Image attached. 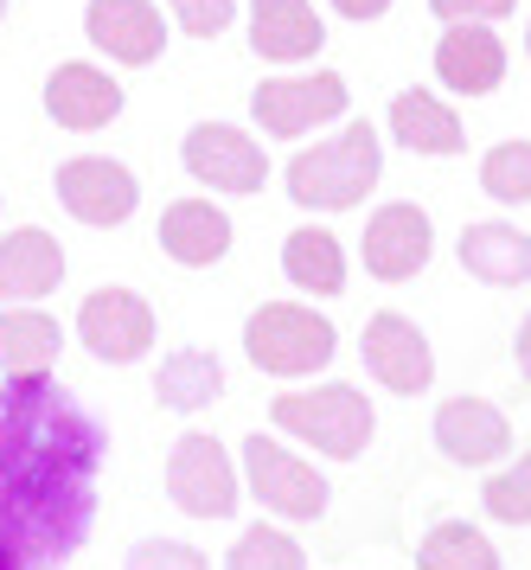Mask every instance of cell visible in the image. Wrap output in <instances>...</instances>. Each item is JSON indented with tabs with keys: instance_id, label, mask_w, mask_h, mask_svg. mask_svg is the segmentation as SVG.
I'll return each instance as SVG.
<instances>
[{
	"instance_id": "1",
	"label": "cell",
	"mask_w": 531,
	"mask_h": 570,
	"mask_svg": "<svg viewBox=\"0 0 531 570\" xmlns=\"http://www.w3.org/2000/svg\"><path fill=\"white\" fill-rule=\"evenodd\" d=\"M109 430L58 379H0V570H65L97 525Z\"/></svg>"
},
{
	"instance_id": "2",
	"label": "cell",
	"mask_w": 531,
	"mask_h": 570,
	"mask_svg": "<svg viewBox=\"0 0 531 570\" xmlns=\"http://www.w3.org/2000/svg\"><path fill=\"white\" fill-rule=\"evenodd\" d=\"M384 174V148L372 122H346L333 141H314L288 160V199L302 212H353L372 199Z\"/></svg>"
},
{
	"instance_id": "3",
	"label": "cell",
	"mask_w": 531,
	"mask_h": 570,
	"mask_svg": "<svg viewBox=\"0 0 531 570\" xmlns=\"http://www.w3.org/2000/svg\"><path fill=\"white\" fill-rule=\"evenodd\" d=\"M269 423L282 436L321 449L333 462H358L378 436V411L365 404L358 385H314V391H282L269 397Z\"/></svg>"
},
{
	"instance_id": "4",
	"label": "cell",
	"mask_w": 531,
	"mask_h": 570,
	"mask_svg": "<svg viewBox=\"0 0 531 570\" xmlns=\"http://www.w3.org/2000/svg\"><path fill=\"white\" fill-rule=\"evenodd\" d=\"M244 353L269 379H314L340 353V327H333L327 314L302 308V302H263L244 321Z\"/></svg>"
},
{
	"instance_id": "5",
	"label": "cell",
	"mask_w": 531,
	"mask_h": 570,
	"mask_svg": "<svg viewBox=\"0 0 531 570\" xmlns=\"http://www.w3.org/2000/svg\"><path fill=\"white\" fill-rule=\"evenodd\" d=\"M244 481H250L256 507L263 513L288 519V525H314V519H327V474L307 462V455H295V449H282L276 436H244Z\"/></svg>"
},
{
	"instance_id": "6",
	"label": "cell",
	"mask_w": 531,
	"mask_h": 570,
	"mask_svg": "<svg viewBox=\"0 0 531 570\" xmlns=\"http://www.w3.org/2000/svg\"><path fill=\"white\" fill-rule=\"evenodd\" d=\"M179 160L199 186L230 193V199H250V193L269 186V148L237 122H193L186 141H179Z\"/></svg>"
},
{
	"instance_id": "7",
	"label": "cell",
	"mask_w": 531,
	"mask_h": 570,
	"mask_svg": "<svg viewBox=\"0 0 531 570\" xmlns=\"http://www.w3.org/2000/svg\"><path fill=\"white\" fill-rule=\"evenodd\" d=\"M237 493H244V481H237V468H230L218 436L186 430L167 449V500L186 519H230L237 513Z\"/></svg>"
},
{
	"instance_id": "8",
	"label": "cell",
	"mask_w": 531,
	"mask_h": 570,
	"mask_svg": "<svg viewBox=\"0 0 531 570\" xmlns=\"http://www.w3.org/2000/svg\"><path fill=\"white\" fill-rule=\"evenodd\" d=\"M250 116L269 141H302L321 122L346 116V78L340 71H307V78H263L250 90Z\"/></svg>"
},
{
	"instance_id": "9",
	"label": "cell",
	"mask_w": 531,
	"mask_h": 570,
	"mask_svg": "<svg viewBox=\"0 0 531 570\" xmlns=\"http://www.w3.org/2000/svg\"><path fill=\"white\" fill-rule=\"evenodd\" d=\"M51 193H58V206L71 212L77 225H90V232L128 225V218H135V206H141V180L128 174L122 160H109V155H71V160H58Z\"/></svg>"
},
{
	"instance_id": "10",
	"label": "cell",
	"mask_w": 531,
	"mask_h": 570,
	"mask_svg": "<svg viewBox=\"0 0 531 570\" xmlns=\"http://www.w3.org/2000/svg\"><path fill=\"white\" fill-rule=\"evenodd\" d=\"M154 334H160V321H154L148 295H135L122 283L90 288L83 308H77V340L102 365H135L141 353H154Z\"/></svg>"
},
{
	"instance_id": "11",
	"label": "cell",
	"mask_w": 531,
	"mask_h": 570,
	"mask_svg": "<svg viewBox=\"0 0 531 570\" xmlns=\"http://www.w3.org/2000/svg\"><path fill=\"white\" fill-rule=\"evenodd\" d=\"M358 360H365V372H372L384 391H397V397H416V391L435 385L430 340H423V327H416L410 314H397V308H378L372 321H365Z\"/></svg>"
},
{
	"instance_id": "12",
	"label": "cell",
	"mask_w": 531,
	"mask_h": 570,
	"mask_svg": "<svg viewBox=\"0 0 531 570\" xmlns=\"http://www.w3.org/2000/svg\"><path fill=\"white\" fill-rule=\"evenodd\" d=\"M430 250H435V225H430V212L410 206V199L372 212L365 244H358L372 283H410V276H423L430 269Z\"/></svg>"
},
{
	"instance_id": "13",
	"label": "cell",
	"mask_w": 531,
	"mask_h": 570,
	"mask_svg": "<svg viewBox=\"0 0 531 570\" xmlns=\"http://www.w3.org/2000/svg\"><path fill=\"white\" fill-rule=\"evenodd\" d=\"M83 39L102 58L141 71V65H154V58L167 52V20H160L154 0H90L83 7Z\"/></svg>"
},
{
	"instance_id": "14",
	"label": "cell",
	"mask_w": 531,
	"mask_h": 570,
	"mask_svg": "<svg viewBox=\"0 0 531 570\" xmlns=\"http://www.w3.org/2000/svg\"><path fill=\"white\" fill-rule=\"evenodd\" d=\"M46 116L58 122V129H71V135H97V129H109V122L122 116V83L109 78L102 65L71 58V65H58V71L46 78Z\"/></svg>"
},
{
	"instance_id": "15",
	"label": "cell",
	"mask_w": 531,
	"mask_h": 570,
	"mask_svg": "<svg viewBox=\"0 0 531 570\" xmlns=\"http://www.w3.org/2000/svg\"><path fill=\"white\" fill-rule=\"evenodd\" d=\"M435 449L455 468H493L500 455H512V423L486 397H449L435 411Z\"/></svg>"
},
{
	"instance_id": "16",
	"label": "cell",
	"mask_w": 531,
	"mask_h": 570,
	"mask_svg": "<svg viewBox=\"0 0 531 570\" xmlns=\"http://www.w3.org/2000/svg\"><path fill=\"white\" fill-rule=\"evenodd\" d=\"M435 78L455 97H493L507 83V39L493 27H449L435 39Z\"/></svg>"
},
{
	"instance_id": "17",
	"label": "cell",
	"mask_w": 531,
	"mask_h": 570,
	"mask_svg": "<svg viewBox=\"0 0 531 570\" xmlns=\"http://www.w3.org/2000/svg\"><path fill=\"white\" fill-rule=\"evenodd\" d=\"M230 244H237V225L212 199H174V206L160 212V250L179 269H212V263H225Z\"/></svg>"
},
{
	"instance_id": "18",
	"label": "cell",
	"mask_w": 531,
	"mask_h": 570,
	"mask_svg": "<svg viewBox=\"0 0 531 570\" xmlns=\"http://www.w3.org/2000/svg\"><path fill=\"white\" fill-rule=\"evenodd\" d=\"M65 283V244L39 225L0 237V302H46Z\"/></svg>"
},
{
	"instance_id": "19",
	"label": "cell",
	"mask_w": 531,
	"mask_h": 570,
	"mask_svg": "<svg viewBox=\"0 0 531 570\" xmlns=\"http://www.w3.org/2000/svg\"><path fill=\"white\" fill-rule=\"evenodd\" d=\"M327 46L314 0H250V52L269 65H302Z\"/></svg>"
},
{
	"instance_id": "20",
	"label": "cell",
	"mask_w": 531,
	"mask_h": 570,
	"mask_svg": "<svg viewBox=\"0 0 531 570\" xmlns=\"http://www.w3.org/2000/svg\"><path fill=\"white\" fill-rule=\"evenodd\" d=\"M461 269L486 288H519L531 283V237L507 218H481V225H461V244H455Z\"/></svg>"
},
{
	"instance_id": "21",
	"label": "cell",
	"mask_w": 531,
	"mask_h": 570,
	"mask_svg": "<svg viewBox=\"0 0 531 570\" xmlns=\"http://www.w3.org/2000/svg\"><path fill=\"white\" fill-rule=\"evenodd\" d=\"M65 327L46 308H0V379H51Z\"/></svg>"
},
{
	"instance_id": "22",
	"label": "cell",
	"mask_w": 531,
	"mask_h": 570,
	"mask_svg": "<svg viewBox=\"0 0 531 570\" xmlns=\"http://www.w3.org/2000/svg\"><path fill=\"white\" fill-rule=\"evenodd\" d=\"M391 135L410 155H461V141H468L461 116L430 90H397L391 97Z\"/></svg>"
},
{
	"instance_id": "23",
	"label": "cell",
	"mask_w": 531,
	"mask_h": 570,
	"mask_svg": "<svg viewBox=\"0 0 531 570\" xmlns=\"http://www.w3.org/2000/svg\"><path fill=\"white\" fill-rule=\"evenodd\" d=\"M218 391H225V365H218V353H205V346H179L154 372V404L160 411H179V416L218 404Z\"/></svg>"
},
{
	"instance_id": "24",
	"label": "cell",
	"mask_w": 531,
	"mask_h": 570,
	"mask_svg": "<svg viewBox=\"0 0 531 570\" xmlns=\"http://www.w3.org/2000/svg\"><path fill=\"white\" fill-rule=\"evenodd\" d=\"M282 276L302 288V295H340L346 288V250L340 237L321 225H295L282 237Z\"/></svg>"
},
{
	"instance_id": "25",
	"label": "cell",
	"mask_w": 531,
	"mask_h": 570,
	"mask_svg": "<svg viewBox=\"0 0 531 570\" xmlns=\"http://www.w3.org/2000/svg\"><path fill=\"white\" fill-rule=\"evenodd\" d=\"M416 570H500V551H493V539H486L481 525L442 519L416 544Z\"/></svg>"
},
{
	"instance_id": "26",
	"label": "cell",
	"mask_w": 531,
	"mask_h": 570,
	"mask_svg": "<svg viewBox=\"0 0 531 570\" xmlns=\"http://www.w3.org/2000/svg\"><path fill=\"white\" fill-rule=\"evenodd\" d=\"M481 193L500 206H531V141H500L481 160Z\"/></svg>"
},
{
	"instance_id": "27",
	"label": "cell",
	"mask_w": 531,
	"mask_h": 570,
	"mask_svg": "<svg viewBox=\"0 0 531 570\" xmlns=\"http://www.w3.org/2000/svg\"><path fill=\"white\" fill-rule=\"evenodd\" d=\"M225 570H307V551L282 525H250V532H237Z\"/></svg>"
},
{
	"instance_id": "28",
	"label": "cell",
	"mask_w": 531,
	"mask_h": 570,
	"mask_svg": "<svg viewBox=\"0 0 531 570\" xmlns=\"http://www.w3.org/2000/svg\"><path fill=\"white\" fill-rule=\"evenodd\" d=\"M481 507H486V519H500V525H531V455H519V462L500 468V474H486Z\"/></svg>"
},
{
	"instance_id": "29",
	"label": "cell",
	"mask_w": 531,
	"mask_h": 570,
	"mask_svg": "<svg viewBox=\"0 0 531 570\" xmlns=\"http://www.w3.org/2000/svg\"><path fill=\"white\" fill-rule=\"evenodd\" d=\"M128 570H212L199 544H179V539H141L128 551Z\"/></svg>"
},
{
	"instance_id": "30",
	"label": "cell",
	"mask_w": 531,
	"mask_h": 570,
	"mask_svg": "<svg viewBox=\"0 0 531 570\" xmlns=\"http://www.w3.org/2000/svg\"><path fill=\"white\" fill-rule=\"evenodd\" d=\"M167 7H174V20L186 39H218L237 20V0H167Z\"/></svg>"
},
{
	"instance_id": "31",
	"label": "cell",
	"mask_w": 531,
	"mask_h": 570,
	"mask_svg": "<svg viewBox=\"0 0 531 570\" xmlns=\"http://www.w3.org/2000/svg\"><path fill=\"white\" fill-rule=\"evenodd\" d=\"M430 13L442 27H493V20L519 13V0H430Z\"/></svg>"
},
{
	"instance_id": "32",
	"label": "cell",
	"mask_w": 531,
	"mask_h": 570,
	"mask_svg": "<svg viewBox=\"0 0 531 570\" xmlns=\"http://www.w3.org/2000/svg\"><path fill=\"white\" fill-rule=\"evenodd\" d=\"M333 13H346V20L365 27V20H384L391 13V0H333Z\"/></svg>"
},
{
	"instance_id": "33",
	"label": "cell",
	"mask_w": 531,
	"mask_h": 570,
	"mask_svg": "<svg viewBox=\"0 0 531 570\" xmlns=\"http://www.w3.org/2000/svg\"><path fill=\"white\" fill-rule=\"evenodd\" d=\"M512 353H519V372H525V385H531V314L519 321V340H512Z\"/></svg>"
},
{
	"instance_id": "34",
	"label": "cell",
	"mask_w": 531,
	"mask_h": 570,
	"mask_svg": "<svg viewBox=\"0 0 531 570\" xmlns=\"http://www.w3.org/2000/svg\"><path fill=\"white\" fill-rule=\"evenodd\" d=\"M525 52H531V27H525Z\"/></svg>"
},
{
	"instance_id": "35",
	"label": "cell",
	"mask_w": 531,
	"mask_h": 570,
	"mask_svg": "<svg viewBox=\"0 0 531 570\" xmlns=\"http://www.w3.org/2000/svg\"><path fill=\"white\" fill-rule=\"evenodd\" d=\"M0 20H7V0H0Z\"/></svg>"
}]
</instances>
